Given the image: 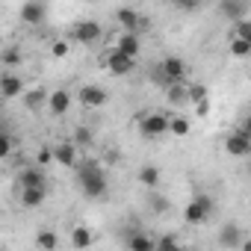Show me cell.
Wrapping results in <instances>:
<instances>
[{"instance_id": "obj_1", "label": "cell", "mask_w": 251, "mask_h": 251, "mask_svg": "<svg viewBox=\"0 0 251 251\" xmlns=\"http://www.w3.org/2000/svg\"><path fill=\"white\" fill-rule=\"evenodd\" d=\"M77 175H80V186H83L86 198H100L106 192V175H103V169H100L98 160H86L77 169Z\"/></svg>"}, {"instance_id": "obj_2", "label": "cell", "mask_w": 251, "mask_h": 251, "mask_svg": "<svg viewBox=\"0 0 251 251\" xmlns=\"http://www.w3.org/2000/svg\"><path fill=\"white\" fill-rule=\"evenodd\" d=\"M136 121H139V130L145 139H157V136L169 133V115H163V112H139Z\"/></svg>"}, {"instance_id": "obj_3", "label": "cell", "mask_w": 251, "mask_h": 251, "mask_svg": "<svg viewBox=\"0 0 251 251\" xmlns=\"http://www.w3.org/2000/svg\"><path fill=\"white\" fill-rule=\"evenodd\" d=\"M210 213H213V201H210L207 195H198V198H192V201L186 204L183 219H186L189 225H201V222L210 219Z\"/></svg>"}, {"instance_id": "obj_4", "label": "cell", "mask_w": 251, "mask_h": 251, "mask_svg": "<svg viewBox=\"0 0 251 251\" xmlns=\"http://www.w3.org/2000/svg\"><path fill=\"white\" fill-rule=\"evenodd\" d=\"M225 151L230 157H248L251 154V136H248V124H242V130L230 133L225 139Z\"/></svg>"}, {"instance_id": "obj_5", "label": "cell", "mask_w": 251, "mask_h": 251, "mask_svg": "<svg viewBox=\"0 0 251 251\" xmlns=\"http://www.w3.org/2000/svg\"><path fill=\"white\" fill-rule=\"evenodd\" d=\"M100 24L95 21V18H86V21H80V24H74V39L80 42V45H95L98 39H100Z\"/></svg>"}, {"instance_id": "obj_6", "label": "cell", "mask_w": 251, "mask_h": 251, "mask_svg": "<svg viewBox=\"0 0 251 251\" xmlns=\"http://www.w3.org/2000/svg\"><path fill=\"white\" fill-rule=\"evenodd\" d=\"M77 95H80V103H83V106H95V109H98V106H103V103L109 100V92H106L103 86H95V83L83 86Z\"/></svg>"}, {"instance_id": "obj_7", "label": "cell", "mask_w": 251, "mask_h": 251, "mask_svg": "<svg viewBox=\"0 0 251 251\" xmlns=\"http://www.w3.org/2000/svg\"><path fill=\"white\" fill-rule=\"evenodd\" d=\"M106 68H109V74L124 77V74H130V71L136 68V59H130V56H124V53L112 50V53L106 56Z\"/></svg>"}, {"instance_id": "obj_8", "label": "cell", "mask_w": 251, "mask_h": 251, "mask_svg": "<svg viewBox=\"0 0 251 251\" xmlns=\"http://www.w3.org/2000/svg\"><path fill=\"white\" fill-rule=\"evenodd\" d=\"M160 71L166 74V80L175 86V83H180L183 80V74H186V62L180 59V56H166L163 62H160Z\"/></svg>"}, {"instance_id": "obj_9", "label": "cell", "mask_w": 251, "mask_h": 251, "mask_svg": "<svg viewBox=\"0 0 251 251\" xmlns=\"http://www.w3.org/2000/svg\"><path fill=\"white\" fill-rule=\"evenodd\" d=\"M115 18H118V24L124 27V33H136V30L142 27V15H139L136 9H130V6H121V9L115 12Z\"/></svg>"}, {"instance_id": "obj_10", "label": "cell", "mask_w": 251, "mask_h": 251, "mask_svg": "<svg viewBox=\"0 0 251 251\" xmlns=\"http://www.w3.org/2000/svg\"><path fill=\"white\" fill-rule=\"evenodd\" d=\"M18 186L21 189H45V175L42 169H24L18 175Z\"/></svg>"}, {"instance_id": "obj_11", "label": "cell", "mask_w": 251, "mask_h": 251, "mask_svg": "<svg viewBox=\"0 0 251 251\" xmlns=\"http://www.w3.org/2000/svg\"><path fill=\"white\" fill-rule=\"evenodd\" d=\"M48 103H50V112H53V115H65L68 106H71V95H68L65 89H56V92L48 95Z\"/></svg>"}, {"instance_id": "obj_12", "label": "cell", "mask_w": 251, "mask_h": 251, "mask_svg": "<svg viewBox=\"0 0 251 251\" xmlns=\"http://www.w3.org/2000/svg\"><path fill=\"white\" fill-rule=\"evenodd\" d=\"M21 21H24V24H42V21H45V6L39 3V0L24 3V6H21Z\"/></svg>"}, {"instance_id": "obj_13", "label": "cell", "mask_w": 251, "mask_h": 251, "mask_svg": "<svg viewBox=\"0 0 251 251\" xmlns=\"http://www.w3.org/2000/svg\"><path fill=\"white\" fill-rule=\"evenodd\" d=\"M0 95H3V98L24 95V83H21V77H15V74H3V77H0Z\"/></svg>"}, {"instance_id": "obj_14", "label": "cell", "mask_w": 251, "mask_h": 251, "mask_svg": "<svg viewBox=\"0 0 251 251\" xmlns=\"http://www.w3.org/2000/svg\"><path fill=\"white\" fill-rule=\"evenodd\" d=\"M219 9H222V15H227V18L236 24V21H242V18H245L248 3H242V0H225V3H222Z\"/></svg>"}, {"instance_id": "obj_15", "label": "cell", "mask_w": 251, "mask_h": 251, "mask_svg": "<svg viewBox=\"0 0 251 251\" xmlns=\"http://www.w3.org/2000/svg\"><path fill=\"white\" fill-rule=\"evenodd\" d=\"M50 154H53V160L62 163V166H74V163H77V148H74L71 142H59Z\"/></svg>"}, {"instance_id": "obj_16", "label": "cell", "mask_w": 251, "mask_h": 251, "mask_svg": "<svg viewBox=\"0 0 251 251\" xmlns=\"http://www.w3.org/2000/svg\"><path fill=\"white\" fill-rule=\"evenodd\" d=\"M242 239H245V236H242V230H239L236 225H225L222 233H219V245H222V248H236Z\"/></svg>"}, {"instance_id": "obj_17", "label": "cell", "mask_w": 251, "mask_h": 251, "mask_svg": "<svg viewBox=\"0 0 251 251\" xmlns=\"http://www.w3.org/2000/svg\"><path fill=\"white\" fill-rule=\"evenodd\" d=\"M118 53H124V56H130V59H136V53H139V36L136 33H124L121 39H118V48H115Z\"/></svg>"}, {"instance_id": "obj_18", "label": "cell", "mask_w": 251, "mask_h": 251, "mask_svg": "<svg viewBox=\"0 0 251 251\" xmlns=\"http://www.w3.org/2000/svg\"><path fill=\"white\" fill-rule=\"evenodd\" d=\"M45 100H48V92L45 89H30V92H24V103H27V109L30 112H39L42 106H45Z\"/></svg>"}, {"instance_id": "obj_19", "label": "cell", "mask_w": 251, "mask_h": 251, "mask_svg": "<svg viewBox=\"0 0 251 251\" xmlns=\"http://www.w3.org/2000/svg\"><path fill=\"white\" fill-rule=\"evenodd\" d=\"M139 183L148 186V189H157V186H160V169L151 166V163L142 166V169H139Z\"/></svg>"}, {"instance_id": "obj_20", "label": "cell", "mask_w": 251, "mask_h": 251, "mask_svg": "<svg viewBox=\"0 0 251 251\" xmlns=\"http://www.w3.org/2000/svg\"><path fill=\"white\" fill-rule=\"evenodd\" d=\"M127 248L130 251H154V239H148L145 233H130L127 236Z\"/></svg>"}, {"instance_id": "obj_21", "label": "cell", "mask_w": 251, "mask_h": 251, "mask_svg": "<svg viewBox=\"0 0 251 251\" xmlns=\"http://www.w3.org/2000/svg\"><path fill=\"white\" fill-rule=\"evenodd\" d=\"M45 189H21V204L24 207H42Z\"/></svg>"}, {"instance_id": "obj_22", "label": "cell", "mask_w": 251, "mask_h": 251, "mask_svg": "<svg viewBox=\"0 0 251 251\" xmlns=\"http://www.w3.org/2000/svg\"><path fill=\"white\" fill-rule=\"evenodd\" d=\"M71 245H74V248H89V245H92V230L83 227V225L74 227V233H71Z\"/></svg>"}, {"instance_id": "obj_23", "label": "cell", "mask_w": 251, "mask_h": 251, "mask_svg": "<svg viewBox=\"0 0 251 251\" xmlns=\"http://www.w3.org/2000/svg\"><path fill=\"white\" fill-rule=\"evenodd\" d=\"M36 245H39L42 251H53V248L59 245V239H56V233H53V230H39V236H36Z\"/></svg>"}, {"instance_id": "obj_24", "label": "cell", "mask_w": 251, "mask_h": 251, "mask_svg": "<svg viewBox=\"0 0 251 251\" xmlns=\"http://www.w3.org/2000/svg\"><path fill=\"white\" fill-rule=\"evenodd\" d=\"M169 133H175V136H186V133H189V121L180 118V115H169Z\"/></svg>"}, {"instance_id": "obj_25", "label": "cell", "mask_w": 251, "mask_h": 251, "mask_svg": "<svg viewBox=\"0 0 251 251\" xmlns=\"http://www.w3.org/2000/svg\"><path fill=\"white\" fill-rule=\"evenodd\" d=\"M154 251H186V248H180V245H177V239H175L172 233H166L160 242H154Z\"/></svg>"}, {"instance_id": "obj_26", "label": "cell", "mask_w": 251, "mask_h": 251, "mask_svg": "<svg viewBox=\"0 0 251 251\" xmlns=\"http://www.w3.org/2000/svg\"><path fill=\"white\" fill-rule=\"evenodd\" d=\"M227 50H230L233 56H248V53H251V42H242V39H230Z\"/></svg>"}, {"instance_id": "obj_27", "label": "cell", "mask_w": 251, "mask_h": 251, "mask_svg": "<svg viewBox=\"0 0 251 251\" xmlns=\"http://www.w3.org/2000/svg\"><path fill=\"white\" fill-rule=\"evenodd\" d=\"M169 103H183L186 100V86H180V83H175V86H169Z\"/></svg>"}, {"instance_id": "obj_28", "label": "cell", "mask_w": 251, "mask_h": 251, "mask_svg": "<svg viewBox=\"0 0 251 251\" xmlns=\"http://www.w3.org/2000/svg\"><path fill=\"white\" fill-rule=\"evenodd\" d=\"M0 59H3V65H9V68L12 65H21V50L18 48H6L3 53H0Z\"/></svg>"}, {"instance_id": "obj_29", "label": "cell", "mask_w": 251, "mask_h": 251, "mask_svg": "<svg viewBox=\"0 0 251 251\" xmlns=\"http://www.w3.org/2000/svg\"><path fill=\"white\" fill-rule=\"evenodd\" d=\"M71 145H83V148H89V145H92V130H89V127H77Z\"/></svg>"}, {"instance_id": "obj_30", "label": "cell", "mask_w": 251, "mask_h": 251, "mask_svg": "<svg viewBox=\"0 0 251 251\" xmlns=\"http://www.w3.org/2000/svg\"><path fill=\"white\" fill-rule=\"evenodd\" d=\"M233 39H242V42H251V21L248 18H242V21H236V36Z\"/></svg>"}, {"instance_id": "obj_31", "label": "cell", "mask_w": 251, "mask_h": 251, "mask_svg": "<svg viewBox=\"0 0 251 251\" xmlns=\"http://www.w3.org/2000/svg\"><path fill=\"white\" fill-rule=\"evenodd\" d=\"M186 100H195V103L207 100V89H204V86H189V89H186Z\"/></svg>"}, {"instance_id": "obj_32", "label": "cell", "mask_w": 251, "mask_h": 251, "mask_svg": "<svg viewBox=\"0 0 251 251\" xmlns=\"http://www.w3.org/2000/svg\"><path fill=\"white\" fill-rule=\"evenodd\" d=\"M148 201H151V207H154L157 213H166V210H169V201H166L163 195H157V192H151V198H148Z\"/></svg>"}, {"instance_id": "obj_33", "label": "cell", "mask_w": 251, "mask_h": 251, "mask_svg": "<svg viewBox=\"0 0 251 251\" xmlns=\"http://www.w3.org/2000/svg\"><path fill=\"white\" fill-rule=\"evenodd\" d=\"M9 151H12V142H9V136H6L3 130H0V160H6Z\"/></svg>"}, {"instance_id": "obj_34", "label": "cell", "mask_w": 251, "mask_h": 251, "mask_svg": "<svg viewBox=\"0 0 251 251\" xmlns=\"http://www.w3.org/2000/svg\"><path fill=\"white\" fill-rule=\"evenodd\" d=\"M151 80H154V83H157V86H166V89H169V86H172V83H169V80H166V74H163V71H160V65H157V68H154V71H151Z\"/></svg>"}, {"instance_id": "obj_35", "label": "cell", "mask_w": 251, "mask_h": 251, "mask_svg": "<svg viewBox=\"0 0 251 251\" xmlns=\"http://www.w3.org/2000/svg\"><path fill=\"white\" fill-rule=\"evenodd\" d=\"M53 56H68V42H53Z\"/></svg>"}, {"instance_id": "obj_36", "label": "cell", "mask_w": 251, "mask_h": 251, "mask_svg": "<svg viewBox=\"0 0 251 251\" xmlns=\"http://www.w3.org/2000/svg\"><path fill=\"white\" fill-rule=\"evenodd\" d=\"M50 160H53V154H50V148H42V151H39V166H48Z\"/></svg>"}, {"instance_id": "obj_37", "label": "cell", "mask_w": 251, "mask_h": 251, "mask_svg": "<svg viewBox=\"0 0 251 251\" xmlns=\"http://www.w3.org/2000/svg\"><path fill=\"white\" fill-rule=\"evenodd\" d=\"M195 109H198V115H207V112H210V103L201 100V103H195Z\"/></svg>"}]
</instances>
